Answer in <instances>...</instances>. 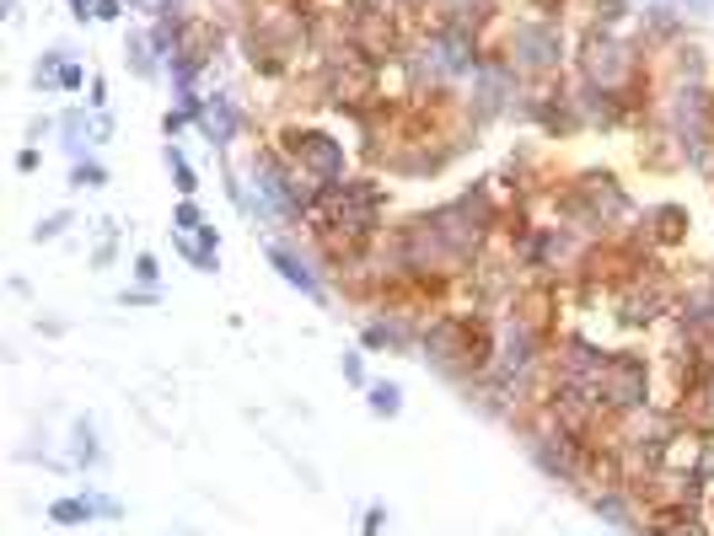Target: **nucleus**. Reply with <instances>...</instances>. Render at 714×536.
Listing matches in <instances>:
<instances>
[{"label":"nucleus","instance_id":"f257e3e1","mask_svg":"<svg viewBox=\"0 0 714 536\" xmlns=\"http://www.w3.org/2000/svg\"><path fill=\"white\" fill-rule=\"evenodd\" d=\"M489 43L510 60V70H516L527 87L554 81V76H564V70L575 64V28L559 22V17H537V11H527V17H505Z\"/></svg>","mask_w":714,"mask_h":536},{"label":"nucleus","instance_id":"f03ea898","mask_svg":"<svg viewBox=\"0 0 714 536\" xmlns=\"http://www.w3.org/2000/svg\"><path fill=\"white\" fill-rule=\"evenodd\" d=\"M596 403H602V418H607V424H628V418L651 414L655 403H661L655 355H645V349H613L607 376L596 381Z\"/></svg>","mask_w":714,"mask_h":536},{"label":"nucleus","instance_id":"7ed1b4c3","mask_svg":"<svg viewBox=\"0 0 714 536\" xmlns=\"http://www.w3.org/2000/svg\"><path fill=\"white\" fill-rule=\"evenodd\" d=\"M275 146L296 161V172H307L311 182H344L355 178V150L344 135L323 129V123H301V119H285L275 135Z\"/></svg>","mask_w":714,"mask_h":536},{"label":"nucleus","instance_id":"20e7f679","mask_svg":"<svg viewBox=\"0 0 714 536\" xmlns=\"http://www.w3.org/2000/svg\"><path fill=\"white\" fill-rule=\"evenodd\" d=\"M510 123H527L543 140H575V135H586L581 108H575V70H564L554 81H537V87L522 91Z\"/></svg>","mask_w":714,"mask_h":536},{"label":"nucleus","instance_id":"39448f33","mask_svg":"<svg viewBox=\"0 0 714 536\" xmlns=\"http://www.w3.org/2000/svg\"><path fill=\"white\" fill-rule=\"evenodd\" d=\"M569 182L581 188V199H586L591 220H596V231H602V237H618L623 226L639 215L634 193L623 188V178L613 172V167H581V172H569Z\"/></svg>","mask_w":714,"mask_h":536},{"label":"nucleus","instance_id":"423d86ee","mask_svg":"<svg viewBox=\"0 0 714 536\" xmlns=\"http://www.w3.org/2000/svg\"><path fill=\"white\" fill-rule=\"evenodd\" d=\"M607 365H613V349H607L602 338H591L586 328H559V332H554V349H548V376L596 387V381L607 376Z\"/></svg>","mask_w":714,"mask_h":536},{"label":"nucleus","instance_id":"0eeeda50","mask_svg":"<svg viewBox=\"0 0 714 536\" xmlns=\"http://www.w3.org/2000/svg\"><path fill=\"white\" fill-rule=\"evenodd\" d=\"M264 258H269V268L280 274L290 290H301V296L311 300V306H334V290H328V274H323V264L311 258V247H296V241H264Z\"/></svg>","mask_w":714,"mask_h":536},{"label":"nucleus","instance_id":"6e6552de","mask_svg":"<svg viewBox=\"0 0 714 536\" xmlns=\"http://www.w3.org/2000/svg\"><path fill=\"white\" fill-rule=\"evenodd\" d=\"M248 129H252V113L231 97V91H205V119H199V135H205V146L210 150H226L237 146V140H248Z\"/></svg>","mask_w":714,"mask_h":536},{"label":"nucleus","instance_id":"1a4fd4ad","mask_svg":"<svg viewBox=\"0 0 714 536\" xmlns=\"http://www.w3.org/2000/svg\"><path fill=\"white\" fill-rule=\"evenodd\" d=\"M639 226L651 231V247L655 252H677L687 237H693V215H687V205H677V199H655V205L639 209Z\"/></svg>","mask_w":714,"mask_h":536},{"label":"nucleus","instance_id":"9d476101","mask_svg":"<svg viewBox=\"0 0 714 536\" xmlns=\"http://www.w3.org/2000/svg\"><path fill=\"white\" fill-rule=\"evenodd\" d=\"M655 76H661V87H683V81H714V60H710V49H704L698 38H683V43H672V49L655 60Z\"/></svg>","mask_w":714,"mask_h":536},{"label":"nucleus","instance_id":"9b49d317","mask_svg":"<svg viewBox=\"0 0 714 536\" xmlns=\"http://www.w3.org/2000/svg\"><path fill=\"white\" fill-rule=\"evenodd\" d=\"M634 28H639V38L655 49V60H661L672 43H683L687 38V17L672 6V0H645L639 17H634Z\"/></svg>","mask_w":714,"mask_h":536},{"label":"nucleus","instance_id":"f8f14e48","mask_svg":"<svg viewBox=\"0 0 714 536\" xmlns=\"http://www.w3.org/2000/svg\"><path fill=\"white\" fill-rule=\"evenodd\" d=\"M65 461H70V473H97V467L108 461V450H102V435H97V418L92 414L70 418V435H65Z\"/></svg>","mask_w":714,"mask_h":536},{"label":"nucleus","instance_id":"ddd939ff","mask_svg":"<svg viewBox=\"0 0 714 536\" xmlns=\"http://www.w3.org/2000/svg\"><path fill=\"white\" fill-rule=\"evenodd\" d=\"M634 17H639V6H634V0H586V6L575 11V28L628 32L634 28Z\"/></svg>","mask_w":714,"mask_h":536},{"label":"nucleus","instance_id":"4468645a","mask_svg":"<svg viewBox=\"0 0 714 536\" xmlns=\"http://www.w3.org/2000/svg\"><path fill=\"white\" fill-rule=\"evenodd\" d=\"M125 64L135 81H167V64H161V54H156L151 32L146 28H129L125 32Z\"/></svg>","mask_w":714,"mask_h":536},{"label":"nucleus","instance_id":"2eb2a0df","mask_svg":"<svg viewBox=\"0 0 714 536\" xmlns=\"http://www.w3.org/2000/svg\"><path fill=\"white\" fill-rule=\"evenodd\" d=\"M60 146H65L70 161L92 156V146H97V113L92 108H65L60 113Z\"/></svg>","mask_w":714,"mask_h":536},{"label":"nucleus","instance_id":"dca6fc26","mask_svg":"<svg viewBox=\"0 0 714 536\" xmlns=\"http://www.w3.org/2000/svg\"><path fill=\"white\" fill-rule=\"evenodd\" d=\"M172 252H178L188 268H199V274H216L220 268V231L216 226H205L199 237H178V231H172Z\"/></svg>","mask_w":714,"mask_h":536},{"label":"nucleus","instance_id":"f3484780","mask_svg":"<svg viewBox=\"0 0 714 536\" xmlns=\"http://www.w3.org/2000/svg\"><path fill=\"white\" fill-rule=\"evenodd\" d=\"M161 161H167V172H172L178 199H194V193H199V172H194V161L184 156V146H178V140H167V146H161Z\"/></svg>","mask_w":714,"mask_h":536},{"label":"nucleus","instance_id":"a211bd4d","mask_svg":"<svg viewBox=\"0 0 714 536\" xmlns=\"http://www.w3.org/2000/svg\"><path fill=\"white\" fill-rule=\"evenodd\" d=\"M87 264L92 268L119 264V220H113V215H102V220H97V241H92V252H87Z\"/></svg>","mask_w":714,"mask_h":536},{"label":"nucleus","instance_id":"6ab92c4d","mask_svg":"<svg viewBox=\"0 0 714 536\" xmlns=\"http://www.w3.org/2000/svg\"><path fill=\"white\" fill-rule=\"evenodd\" d=\"M49 520H54V526H97L92 499H87V494H65V499L49 505Z\"/></svg>","mask_w":714,"mask_h":536},{"label":"nucleus","instance_id":"aec40b11","mask_svg":"<svg viewBox=\"0 0 714 536\" xmlns=\"http://www.w3.org/2000/svg\"><path fill=\"white\" fill-rule=\"evenodd\" d=\"M65 60H70V49H65V43H54V49H43V54H38V64H32V87L43 91V97H54V81H60Z\"/></svg>","mask_w":714,"mask_h":536},{"label":"nucleus","instance_id":"412c9836","mask_svg":"<svg viewBox=\"0 0 714 536\" xmlns=\"http://www.w3.org/2000/svg\"><path fill=\"white\" fill-rule=\"evenodd\" d=\"M366 408H371V418H398L404 414V387L398 381H371L366 387Z\"/></svg>","mask_w":714,"mask_h":536},{"label":"nucleus","instance_id":"4be33fe9","mask_svg":"<svg viewBox=\"0 0 714 536\" xmlns=\"http://www.w3.org/2000/svg\"><path fill=\"white\" fill-rule=\"evenodd\" d=\"M70 188H76V193H97V188H108V167H102L97 156L70 161Z\"/></svg>","mask_w":714,"mask_h":536},{"label":"nucleus","instance_id":"5701e85b","mask_svg":"<svg viewBox=\"0 0 714 536\" xmlns=\"http://www.w3.org/2000/svg\"><path fill=\"white\" fill-rule=\"evenodd\" d=\"M205 226H210V220H205L199 199H178V205H172V231H178V237H199Z\"/></svg>","mask_w":714,"mask_h":536},{"label":"nucleus","instance_id":"b1692460","mask_svg":"<svg viewBox=\"0 0 714 536\" xmlns=\"http://www.w3.org/2000/svg\"><path fill=\"white\" fill-rule=\"evenodd\" d=\"M70 226H76V209H54V215H43V220L32 226V241H38V247H43V241H60Z\"/></svg>","mask_w":714,"mask_h":536},{"label":"nucleus","instance_id":"393cba45","mask_svg":"<svg viewBox=\"0 0 714 536\" xmlns=\"http://www.w3.org/2000/svg\"><path fill=\"white\" fill-rule=\"evenodd\" d=\"M87 87H92L87 64H81L76 54H70V60H65V70H60V81H54V91H60V97H76V91H87Z\"/></svg>","mask_w":714,"mask_h":536},{"label":"nucleus","instance_id":"a878e982","mask_svg":"<svg viewBox=\"0 0 714 536\" xmlns=\"http://www.w3.org/2000/svg\"><path fill=\"white\" fill-rule=\"evenodd\" d=\"M129 279H135V285H151V290H161V258H156V252H135Z\"/></svg>","mask_w":714,"mask_h":536},{"label":"nucleus","instance_id":"bb28decb","mask_svg":"<svg viewBox=\"0 0 714 536\" xmlns=\"http://www.w3.org/2000/svg\"><path fill=\"white\" fill-rule=\"evenodd\" d=\"M339 370H344V381H349V387H371V370H366V355H355V349H349V355H339Z\"/></svg>","mask_w":714,"mask_h":536},{"label":"nucleus","instance_id":"cd10ccee","mask_svg":"<svg viewBox=\"0 0 714 536\" xmlns=\"http://www.w3.org/2000/svg\"><path fill=\"white\" fill-rule=\"evenodd\" d=\"M87 499H92V515L97 520H125V505L113 499V494H102V488H81Z\"/></svg>","mask_w":714,"mask_h":536},{"label":"nucleus","instance_id":"c85d7f7f","mask_svg":"<svg viewBox=\"0 0 714 536\" xmlns=\"http://www.w3.org/2000/svg\"><path fill=\"white\" fill-rule=\"evenodd\" d=\"M119 306H129V311L161 306V290H151V285H129V290H119Z\"/></svg>","mask_w":714,"mask_h":536},{"label":"nucleus","instance_id":"c756f323","mask_svg":"<svg viewBox=\"0 0 714 536\" xmlns=\"http://www.w3.org/2000/svg\"><path fill=\"white\" fill-rule=\"evenodd\" d=\"M188 129H194V119H188L184 108H167V113H161V135H167V140H184Z\"/></svg>","mask_w":714,"mask_h":536},{"label":"nucleus","instance_id":"7c9ffc66","mask_svg":"<svg viewBox=\"0 0 714 536\" xmlns=\"http://www.w3.org/2000/svg\"><path fill=\"white\" fill-rule=\"evenodd\" d=\"M87 108L108 113V76H97V70H92V87H87Z\"/></svg>","mask_w":714,"mask_h":536},{"label":"nucleus","instance_id":"2f4dec72","mask_svg":"<svg viewBox=\"0 0 714 536\" xmlns=\"http://www.w3.org/2000/svg\"><path fill=\"white\" fill-rule=\"evenodd\" d=\"M381 526H387V505H366V515H360V536H381Z\"/></svg>","mask_w":714,"mask_h":536},{"label":"nucleus","instance_id":"473e14b6","mask_svg":"<svg viewBox=\"0 0 714 536\" xmlns=\"http://www.w3.org/2000/svg\"><path fill=\"white\" fill-rule=\"evenodd\" d=\"M49 135H60V119H49V113L28 119V140H32V146H38V140H49Z\"/></svg>","mask_w":714,"mask_h":536},{"label":"nucleus","instance_id":"72a5a7b5","mask_svg":"<svg viewBox=\"0 0 714 536\" xmlns=\"http://www.w3.org/2000/svg\"><path fill=\"white\" fill-rule=\"evenodd\" d=\"M38 167H43V150H38V146H22V150H17V172H22V178H32Z\"/></svg>","mask_w":714,"mask_h":536},{"label":"nucleus","instance_id":"f704fd0d","mask_svg":"<svg viewBox=\"0 0 714 536\" xmlns=\"http://www.w3.org/2000/svg\"><path fill=\"white\" fill-rule=\"evenodd\" d=\"M125 0H97V22H125Z\"/></svg>","mask_w":714,"mask_h":536},{"label":"nucleus","instance_id":"c9c22d12","mask_svg":"<svg viewBox=\"0 0 714 536\" xmlns=\"http://www.w3.org/2000/svg\"><path fill=\"white\" fill-rule=\"evenodd\" d=\"M65 6H70V17H76L81 28H87V22H97V0H65Z\"/></svg>","mask_w":714,"mask_h":536},{"label":"nucleus","instance_id":"e433bc0d","mask_svg":"<svg viewBox=\"0 0 714 536\" xmlns=\"http://www.w3.org/2000/svg\"><path fill=\"white\" fill-rule=\"evenodd\" d=\"M683 17H714V0H672Z\"/></svg>","mask_w":714,"mask_h":536},{"label":"nucleus","instance_id":"4c0bfd02","mask_svg":"<svg viewBox=\"0 0 714 536\" xmlns=\"http://www.w3.org/2000/svg\"><path fill=\"white\" fill-rule=\"evenodd\" d=\"M113 135H119V119L113 113H97V146H108Z\"/></svg>","mask_w":714,"mask_h":536},{"label":"nucleus","instance_id":"58836bf2","mask_svg":"<svg viewBox=\"0 0 714 536\" xmlns=\"http://www.w3.org/2000/svg\"><path fill=\"white\" fill-rule=\"evenodd\" d=\"M0 17H6V22H17V17H22V0H0Z\"/></svg>","mask_w":714,"mask_h":536},{"label":"nucleus","instance_id":"ea45409f","mask_svg":"<svg viewBox=\"0 0 714 536\" xmlns=\"http://www.w3.org/2000/svg\"><path fill=\"white\" fill-rule=\"evenodd\" d=\"M698 285H704V290L714 296V264H704V279H698Z\"/></svg>","mask_w":714,"mask_h":536},{"label":"nucleus","instance_id":"a19ab883","mask_svg":"<svg viewBox=\"0 0 714 536\" xmlns=\"http://www.w3.org/2000/svg\"><path fill=\"white\" fill-rule=\"evenodd\" d=\"M178 536H199V532H178Z\"/></svg>","mask_w":714,"mask_h":536}]
</instances>
